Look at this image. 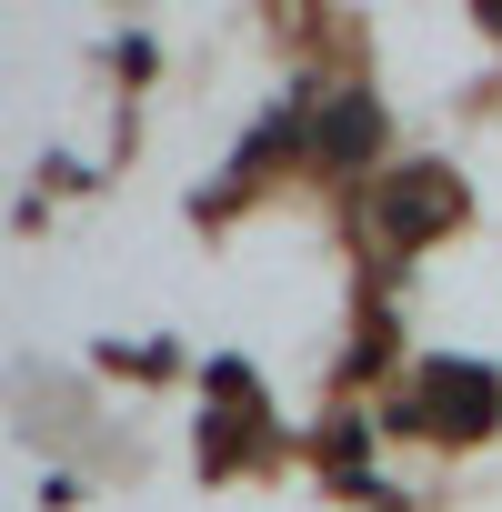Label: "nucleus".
<instances>
[{
  "label": "nucleus",
  "instance_id": "1",
  "mask_svg": "<svg viewBox=\"0 0 502 512\" xmlns=\"http://www.w3.org/2000/svg\"><path fill=\"white\" fill-rule=\"evenodd\" d=\"M482 11H492V21H502V0H482Z\"/></svg>",
  "mask_w": 502,
  "mask_h": 512
}]
</instances>
